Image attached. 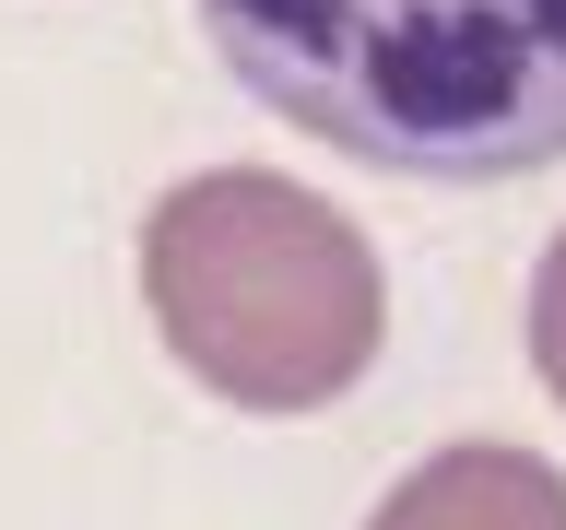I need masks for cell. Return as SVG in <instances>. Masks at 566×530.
Wrapping results in <instances>:
<instances>
[{"mask_svg":"<svg viewBox=\"0 0 566 530\" xmlns=\"http://www.w3.org/2000/svg\"><path fill=\"white\" fill-rule=\"evenodd\" d=\"M201 35L343 166L413 189L566 166V0H201Z\"/></svg>","mask_w":566,"mask_h":530,"instance_id":"obj_1","label":"cell"},{"mask_svg":"<svg viewBox=\"0 0 566 530\" xmlns=\"http://www.w3.org/2000/svg\"><path fill=\"white\" fill-rule=\"evenodd\" d=\"M154 330L237 413H331L389 342L378 247L272 166H201L142 224Z\"/></svg>","mask_w":566,"mask_h":530,"instance_id":"obj_2","label":"cell"},{"mask_svg":"<svg viewBox=\"0 0 566 530\" xmlns=\"http://www.w3.org/2000/svg\"><path fill=\"white\" fill-rule=\"evenodd\" d=\"M366 530H566V471L507 436H460L378 495Z\"/></svg>","mask_w":566,"mask_h":530,"instance_id":"obj_3","label":"cell"},{"mask_svg":"<svg viewBox=\"0 0 566 530\" xmlns=\"http://www.w3.org/2000/svg\"><path fill=\"white\" fill-rule=\"evenodd\" d=\"M531 378L555 389V413H566V236L543 247V272H531Z\"/></svg>","mask_w":566,"mask_h":530,"instance_id":"obj_4","label":"cell"}]
</instances>
